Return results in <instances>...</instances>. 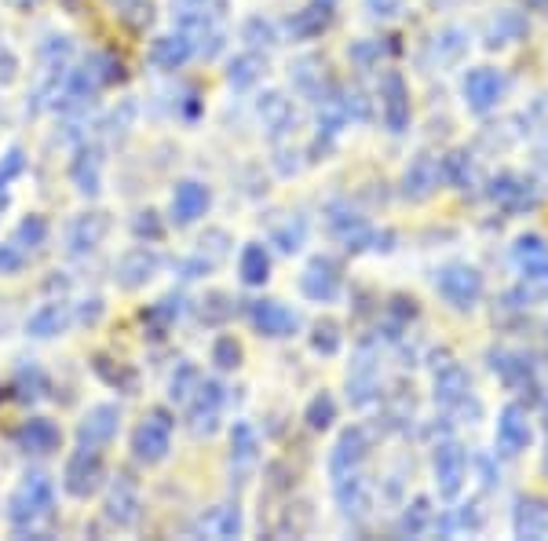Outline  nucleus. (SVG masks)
I'll return each instance as SVG.
<instances>
[{
    "mask_svg": "<svg viewBox=\"0 0 548 541\" xmlns=\"http://www.w3.org/2000/svg\"><path fill=\"white\" fill-rule=\"evenodd\" d=\"M52 498H55V490H52V479L48 476H26L22 479V487L11 494L8 501V516L15 527H30L33 520H41L44 512L52 509Z\"/></svg>",
    "mask_w": 548,
    "mask_h": 541,
    "instance_id": "obj_1",
    "label": "nucleus"
},
{
    "mask_svg": "<svg viewBox=\"0 0 548 541\" xmlns=\"http://www.w3.org/2000/svg\"><path fill=\"white\" fill-rule=\"evenodd\" d=\"M435 286H439V293H443L454 308H472L475 300L483 297V275H479L475 267H468V264L443 267L439 278H435Z\"/></svg>",
    "mask_w": 548,
    "mask_h": 541,
    "instance_id": "obj_2",
    "label": "nucleus"
},
{
    "mask_svg": "<svg viewBox=\"0 0 548 541\" xmlns=\"http://www.w3.org/2000/svg\"><path fill=\"white\" fill-rule=\"evenodd\" d=\"M99 479H103V457L95 446H81L70 461H66V490L74 494V498H88L95 487H99Z\"/></svg>",
    "mask_w": 548,
    "mask_h": 541,
    "instance_id": "obj_3",
    "label": "nucleus"
},
{
    "mask_svg": "<svg viewBox=\"0 0 548 541\" xmlns=\"http://www.w3.org/2000/svg\"><path fill=\"white\" fill-rule=\"evenodd\" d=\"M505 92V77L490 70V66H479V70H468L464 77V103L475 110V114H486L490 107H497V99Z\"/></svg>",
    "mask_w": 548,
    "mask_h": 541,
    "instance_id": "obj_4",
    "label": "nucleus"
},
{
    "mask_svg": "<svg viewBox=\"0 0 548 541\" xmlns=\"http://www.w3.org/2000/svg\"><path fill=\"white\" fill-rule=\"evenodd\" d=\"M464 472H468V457L457 443H446L435 450V483L443 498H457L464 487Z\"/></svg>",
    "mask_w": 548,
    "mask_h": 541,
    "instance_id": "obj_5",
    "label": "nucleus"
},
{
    "mask_svg": "<svg viewBox=\"0 0 548 541\" xmlns=\"http://www.w3.org/2000/svg\"><path fill=\"white\" fill-rule=\"evenodd\" d=\"M169 439H172V421L161 414V410H154V414L136 428L132 446H136V454L143 457V461H161V457L169 454Z\"/></svg>",
    "mask_w": 548,
    "mask_h": 541,
    "instance_id": "obj_6",
    "label": "nucleus"
},
{
    "mask_svg": "<svg viewBox=\"0 0 548 541\" xmlns=\"http://www.w3.org/2000/svg\"><path fill=\"white\" fill-rule=\"evenodd\" d=\"M530 443V421H527V410L516 403H508L497 417V446H501V454H519V450H527Z\"/></svg>",
    "mask_w": 548,
    "mask_h": 541,
    "instance_id": "obj_7",
    "label": "nucleus"
},
{
    "mask_svg": "<svg viewBox=\"0 0 548 541\" xmlns=\"http://www.w3.org/2000/svg\"><path fill=\"white\" fill-rule=\"evenodd\" d=\"M380 107H384V121H388L391 132H402V128H406V121H410V92H406V81H402L399 74L384 77Z\"/></svg>",
    "mask_w": 548,
    "mask_h": 541,
    "instance_id": "obj_8",
    "label": "nucleus"
},
{
    "mask_svg": "<svg viewBox=\"0 0 548 541\" xmlns=\"http://www.w3.org/2000/svg\"><path fill=\"white\" fill-rule=\"evenodd\" d=\"M362 457H366V432H362V428H348V432L340 435L333 457H329V472H333V479L351 476Z\"/></svg>",
    "mask_w": 548,
    "mask_h": 541,
    "instance_id": "obj_9",
    "label": "nucleus"
},
{
    "mask_svg": "<svg viewBox=\"0 0 548 541\" xmlns=\"http://www.w3.org/2000/svg\"><path fill=\"white\" fill-rule=\"evenodd\" d=\"M154 271H158V253H150L147 245H139V249L121 256V264H117V282L125 289H136V286H143V282H150Z\"/></svg>",
    "mask_w": 548,
    "mask_h": 541,
    "instance_id": "obj_10",
    "label": "nucleus"
},
{
    "mask_svg": "<svg viewBox=\"0 0 548 541\" xmlns=\"http://www.w3.org/2000/svg\"><path fill=\"white\" fill-rule=\"evenodd\" d=\"M253 326L264 337H289L296 329V315L278 300H260V304H253Z\"/></svg>",
    "mask_w": 548,
    "mask_h": 541,
    "instance_id": "obj_11",
    "label": "nucleus"
},
{
    "mask_svg": "<svg viewBox=\"0 0 548 541\" xmlns=\"http://www.w3.org/2000/svg\"><path fill=\"white\" fill-rule=\"evenodd\" d=\"M439 176H443V165H439L435 158H428V154L413 158L410 169H406V198L424 202V198L439 187Z\"/></svg>",
    "mask_w": 548,
    "mask_h": 541,
    "instance_id": "obj_12",
    "label": "nucleus"
},
{
    "mask_svg": "<svg viewBox=\"0 0 548 541\" xmlns=\"http://www.w3.org/2000/svg\"><path fill=\"white\" fill-rule=\"evenodd\" d=\"M300 289H304V297L311 300H333L340 293V275L333 260H315V264L307 267L304 278H300Z\"/></svg>",
    "mask_w": 548,
    "mask_h": 541,
    "instance_id": "obj_13",
    "label": "nucleus"
},
{
    "mask_svg": "<svg viewBox=\"0 0 548 541\" xmlns=\"http://www.w3.org/2000/svg\"><path fill=\"white\" fill-rule=\"evenodd\" d=\"M209 209V187L201 183H180L172 194V220L176 223H194Z\"/></svg>",
    "mask_w": 548,
    "mask_h": 541,
    "instance_id": "obj_14",
    "label": "nucleus"
},
{
    "mask_svg": "<svg viewBox=\"0 0 548 541\" xmlns=\"http://www.w3.org/2000/svg\"><path fill=\"white\" fill-rule=\"evenodd\" d=\"M516 534L519 538H548V501L523 498L516 505Z\"/></svg>",
    "mask_w": 548,
    "mask_h": 541,
    "instance_id": "obj_15",
    "label": "nucleus"
},
{
    "mask_svg": "<svg viewBox=\"0 0 548 541\" xmlns=\"http://www.w3.org/2000/svg\"><path fill=\"white\" fill-rule=\"evenodd\" d=\"M117 432V410L114 406H92L81 425V446H99Z\"/></svg>",
    "mask_w": 548,
    "mask_h": 541,
    "instance_id": "obj_16",
    "label": "nucleus"
},
{
    "mask_svg": "<svg viewBox=\"0 0 548 541\" xmlns=\"http://www.w3.org/2000/svg\"><path fill=\"white\" fill-rule=\"evenodd\" d=\"M106 516L117 523V527H128V523L139 516V490L128 483V479H121L114 487V494H110V501H106Z\"/></svg>",
    "mask_w": 548,
    "mask_h": 541,
    "instance_id": "obj_17",
    "label": "nucleus"
},
{
    "mask_svg": "<svg viewBox=\"0 0 548 541\" xmlns=\"http://www.w3.org/2000/svg\"><path fill=\"white\" fill-rule=\"evenodd\" d=\"M190 52H194V44H190V37L183 33V37H161V41H154L150 59H154V66H161V70H176V66L187 63Z\"/></svg>",
    "mask_w": 548,
    "mask_h": 541,
    "instance_id": "obj_18",
    "label": "nucleus"
},
{
    "mask_svg": "<svg viewBox=\"0 0 548 541\" xmlns=\"http://www.w3.org/2000/svg\"><path fill=\"white\" fill-rule=\"evenodd\" d=\"M106 227H110V223H106L103 213H92V216L74 220V227H70V249H74V253H88V249H95V245L103 242Z\"/></svg>",
    "mask_w": 548,
    "mask_h": 541,
    "instance_id": "obj_19",
    "label": "nucleus"
},
{
    "mask_svg": "<svg viewBox=\"0 0 548 541\" xmlns=\"http://www.w3.org/2000/svg\"><path fill=\"white\" fill-rule=\"evenodd\" d=\"M435 399L443 406H457L461 399H468V373L461 366H443L435 377Z\"/></svg>",
    "mask_w": 548,
    "mask_h": 541,
    "instance_id": "obj_20",
    "label": "nucleus"
},
{
    "mask_svg": "<svg viewBox=\"0 0 548 541\" xmlns=\"http://www.w3.org/2000/svg\"><path fill=\"white\" fill-rule=\"evenodd\" d=\"M238 271H242L245 286H264L267 275H271V256H267L264 245H245L242 260H238Z\"/></svg>",
    "mask_w": 548,
    "mask_h": 541,
    "instance_id": "obj_21",
    "label": "nucleus"
},
{
    "mask_svg": "<svg viewBox=\"0 0 548 541\" xmlns=\"http://www.w3.org/2000/svg\"><path fill=\"white\" fill-rule=\"evenodd\" d=\"M198 406H194V432H212L216 428V417H220L223 403V388L220 384H205L198 388Z\"/></svg>",
    "mask_w": 548,
    "mask_h": 541,
    "instance_id": "obj_22",
    "label": "nucleus"
},
{
    "mask_svg": "<svg viewBox=\"0 0 548 541\" xmlns=\"http://www.w3.org/2000/svg\"><path fill=\"white\" fill-rule=\"evenodd\" d=\"M19 443L26 446V450H33V454H48V450L59 446V428H55L52 421H44V417H37V421H30V425L19 432Z\"/></svg>",
    "mask_w": 548,
    "mask_h": 541,
    "instance_id": "obj_23",
    "label": "nucleus"
},
{
    "mask_svg": "<svg viewBox=\"0 0 548 541\" xmlns=\"http://www.w3.org/2000/svg\"><path fill=\"white\" fill-rule=\"evenodd\" d=\"M66 326H70V311H66V304H44V308L30 319L33 337H55V333H63Z\"/></svg>",
    "mask_w": 548,
    "mask_h": 541,
    "instance_id": "obj_24",
    "label": "nucleus"
},
{
    "mask_svg": "<svg viewBox=\"0 0 548 541\" xmlns=\"http://www.w3.org/2000/svg\"><path fill=\"white\" fill-rule=\"evenodd\" d=\"M337 498H340V509L348 512H355V516H362V512L369 509V490H366V483H362L359 476H344V479H337Z\"/></svg>",
    "mask_w": 548,
    "mask_h": 541,
    "instance_id": "obj_25",
    "label": "nucleus"
},
{
    "mask_svg": "<svg viewBox=\"0 0 548 541\" xmlns=\"http://www.w3.org/2000/svg\"><path fill=\"white\" fill-rule=\"evenodd\" d=\"M494 202L501 205H512V209H523V205H534V194L527 191V183L516 180V176H501L494 180Z\"/></svg>",
    "mask_w": 548,
    "mask_h": 541,
    "instance_id": "obj_26",
    "label": "nucleus"
},
{
    "mask_svg": "<svg viewBox=\"0 0 548 541\" xmlns=\"http://www.w3.org/2000/svg\"><path fill=\"white\" fill-rule=\"evenodd\" d=\"M527 33V22L519 19L516 11H501L494 19V26H490V48H497V44H512L519 41Z\"/></svg>",
    "mask_w": 548,
    "mask_h": 541,
    "instance_id": "obj_27",
    "label": "nucleus"
},
{
    "mask_svg": "<svg viewBox=\"0 0 548 541\" xmlns=\"http://www.w3.org/2000/svg\"><path fill=\"white\" fill-rule=\"evenodd\" d=\"M329 19H333V15H329V4H322V0H318V4H311V8L300 11V15H296L289 26H293L300 37H315V33L326 30Z\"/></svg>",
    "mask_w": 548,
    "mask_h": 541,
    "instance_id": "obj_28",
    "label": "nucleus"
},
{
    "mask_svg": "<svg viewBox=\"0 0 548 541\" xmlns=\"http://www.w3.org/2000/svg\"><path fill=\"white\" fill-rule=\"evenodd\" d=\"M260 117L271 125V132H285V128L293 125V107H289V99L271 92V96H264V103H260Z\"/></svg>",
    "mask_w": 548,
    "mask_h": 541,
    "instance_id": "obj_29",
    "label": "nucleus"
},
{
    "mask_svg": "<svg viewBox=\"0 0 548 541\" xmlns=\"http://www.w3.org/2000/svg\"><path fill=\"white\" fill-rule=\"evenodd\" d=\"M516 264L523 267V271L548 264V245L541 242L538 234H523V238L516 242Z\"/></svg>",
    "mask_w": 548,
    "mask_h": 541,
    "instance_id": "obj_30",
    "label": "nucleus"
},
{
    "mask_svg": "<svg viewBox=\"0 0 548 541\" xmlns=\"http://www.w3.org/2000/svg\"><path fill=\"white\" fill-rule=\"evenodd\" d=\"M114 8L117 19H125L132 30H139V26H147L154 19V4L150 0H114Z\"/></svg>",
    "mask_w": 548,
    "mask_h": 541,
    "instance_id": "obj_31",
    "label": "nucleus"
},
{
    "mask_svg": "<svg viewBox=\"0 0 548 541\" xmlns=\"http://www.w3.org/2000/svg\"><path fill=\"white\" fill-rule=\"evenodd\" d=\"M468 52V41H464V30H446L443 37H435V55H439V63H457L461 55Z\"/></svg>",
    "mask_w": 548,
    "mask_h": 541,
    "instance_id": "obj_32",
    "label": "nucleus"
},
{
    "mask_svg": "<svg viewBox=\"0 0 548 541\" xmlns=\"http://www.w3.org/2000/svg\"><path fill=\"white\" fill-rule=\"evenodd\" d=\"M443 176L450 183H457V187H468V183H472L475 169H472V161H468L464 150H457V154H450V158L443 161Z\"/></svg>",
    "mask_w": 548,
    "mask_h": 541,
    "instance_id": "obj_33",
    "label": "nucleus"
},
{
    "mask_svg": "<svg viewBox=\"0 0 548 541\" xmlns=\"http://www.w3.org/2000/svg\"><path fill=\"white\" fill-rule=\"evenodd\" d=\"M260 59H256V55H238V59H234L231 63V85L234 88H249L256 81V77H260Z\"/></svg>",
    "mask_w": 548,
    "mask_h": 541,
    "instance_id": "obj_34",
    "label": "nucleus"
},
{
    "mask_svg": "<svg viewBox=\"0 0 548 541\" xmlns=\"http://www.w3.org/2000/svg\"><path fill=\"white\" fill-rule=\"evenodd\" d=\"M238 531H242V516H238V509H220L209 523L212 538H234Z\"/></svg>",
    "mask_w": 548,
    "mask_h": 541,
    "instance_id": "obj_35",
    "label": "nucleus"
},
{
    "mask_svg": "<svg viewBox=\"0 0 548 541\" xmlns=\"http://www.w3.org/2000/svg\"><path fill=\"white\" fill-rule=\"evenodd\" d=\"M333 417H337V406H333L329 395H318L315 403L307 406V425L311 428H329L333 425Z\"/></svg>",
    "mask_w": 548,
    "mask_h": 541,
    "instance_id": "obj_36",
    "label": "nucleus"
},
{
    "mask_svg": "<svg viewBox=\"0 0 548 541\" xmlns=\"http://www.w3.org/2000/svg\"><path fill=\"white\" fill-rule=\"evenodd\" d=\"M212 359H216V366L231 370V366H238V359H242V348L234 344V337H220L216 348H212Z\"/></svg>",
    "mask_w": 548,
    "mask_h": 541,
    "instance_id": "obj_37",
    "label": "nucleus"
},
{
    "mask_svg": "<svg viewBox=\"0 0 548 541\" xmlns=\"http://www.w3.org/2000/svg\"><path fill=\"white\" fill-rule=\"evenodd\" d=\"M428 516H432V509H428V501L417 498L413 501V509L402 516V531L406 534H421L424 531V523H428Z\"/></svg>",
    "mask_w": 548,
    "mask_h": 541,
    "instance_id": "obj_38",
    "label": "nucleus"
},
{
    "mask_svg": "<svg viewBox=\"0 0 548 541\" xmlns=\"http://www.w3.org/2000/svg\"><path fill=\"white\" fill-rule=\"evenodd\" d=\"M315 348L322 351V355H333V351L340 348V333L333 322H318L315 326Z\"/></svg>",
    "mask_w": 548,
    "mask_h": 541,
    "instance_id": "obj_39",
    "label": "nucleus"
},
{
    "mask_svg": "<svg viewBox=\"0 0 548 541\" xmlns=\"http://www.w3.org/2000/svg\"><path fill=\"white\" fill-rule=\"evenodd\" d=\"M44 238H48V223L41 220V216H30V220L22 223L19 227V242H44Z\"/></svg>",
    "mask_w": 548,
    "mask_h": 541,
    "instance_id": "obj_40",
    "label": "nucleus"
},
{
    "mask_svg": "<svg viewBox=\"0 0 548 541\" xmlns=\"http://www.w3.org/2000/svg\"><path fill=\"white\" fill-rule=\"evenodd\" d=\"M234 439H238V457H253V450H256V435H253V428L249 425H234Z\"/></svg>",
    "mask_w": 548,
    "mask_h": 541,
    "instance_id": "obj_41",
    "label": "nucleus"
},
{
    "mask_svg": "<svg viewBox=\"0 0 548 541\" xmlns=\"http://www.w3.org/2000/svg\"><path fill=\"white\" fill-rule=\"evenodd\" d=\"M369 15H377V19H391V15H399L402 0H366Z\"/></svg>",
    "mask_w": 548,
    "mask_h": 541,
    "instance_id": "obj_42",
    "label": "nucleus"
},
{
    "mask_svg": "<svg viewBox=\"0 0 548 541\" xmlns=\"http://www.w3.org/2000/svg\"><path fill=\"white\" fill-rule=\"evenodd\" d=\"M19 267H22V253L15 245H4V249H0V271H19Z\"/></svg>",
    "mask_w": 548,
    "mask_h": 541,
    "instance_id": "obj_43",
    "label": "nucleus"
},
{
    "mask_svg": "<svg viewBox=\"0 0 548 541\" xmlns=\"http://www.w3.org/2000/svg\"><path fill=\"white\" fill-rule=\"evenodd\" d=\"M19 169H22V154H19V150H11L8 161L0 165V183H8L11 176H15V172H19Z\"/></svg>",
    "mask_w": 548,
    "mask_h": 541,
    "instance_id": "obj_44",
    "label": "nucleus"
},
{
    "mask_svg": "<svg viewBox=\"0 0 548 541\" xmlns=\"http://www.w3.org/2000/svg\"><path fill=\"white\" fill-rule=\"evenodd\" d=\"M300 238H304V223H296V231H282V234H278L282 249H296V245H300Z\"/></svg>",
    "mask_w": 548,
    "mask_h": 541,
    "instance_id": "obj_45",
    "label": "nucleus"
},
{
    "mask_svg": "<svg viewBox=\"0 0 548 541\" xmlns=\"http://www.w3.org/2000/svg\"><path fill=\"white\" fill-rule=\"evenodd\" d=\"M527 8H538L541 11V8H548V0H527Z\"/></svg>",
    "mask_w": 548,
    "mask_h": 541,
    "instance_id": "obj_46",
    "label": "nucleus"
},
{
    "mask_svg": "<svg viewBox=\"0 0 548 541\" xmlns=\"http://www.w3.org/2000/svg\"><path fill=\"white\" fill-rule=\"evenodd\" d=\"M545 472H548V457H545Z\"/></svg>",
    "mask_w": 548,
    "mask_h": 541,
    "instance_id": "obj_47",
    "label": "nucleus"
},
{
    "mask_svg": "<svg viewBox=\"0 0 548 541\" xmlns=\"http://www.w3.org/2000/svg\"><path fill=\"white\" fill-rule=\"evenodd\" d=\"M545 414H548V399H545Z\"/></svg>",
    "mask_w": 548,
    "mask_h": 541,
    "instance_id": "obj_48",
    "label": "nucleus"
}]
</instances>
